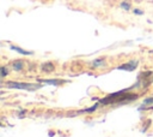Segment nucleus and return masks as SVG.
Returning a JSON list of instances; mask_svg holds the SVG:
<instances>
[{
    "mask_svg": "<svg viewBox=\"0 0 153 137\" xmlns=\"http://www.w3.org/2000/svg\"><path fill=\"white\" fill-rule=\"evenodd\" d=\"M97 108H98V103L93 105V106H92V107H90V108H86V109L80 111V113H91V112H94Z\"/></svg>",
    "mask_w": 153,
    "mask_h": 137,
    "instance_id": "9",
    "label": "nucleus"
},
{
    "mask_svg": "<svg viewBox=\"0 0 153 137\" xmlns=\"http://www.w3.org/2000/svg\"><path fill=\"white\" fill-rule=\"evenodd\" d=\"M129 89L126 90H121V91H116L114 94H110L109 96L100 99L99 102L104 103V105H110V103H117V102H127V101H133L137 99V94H129L128 93Z\"/></svg>",
    "mask_w": 153,
    "mask_h": 137,
    "instance_id": "1",
    "label": "nucleus"
},
{
    "mask_svg": "<svg viewBox=\"0 0 153 137\" xmlns=\"http://www.w3.org/2000/svg\"><path fill=\"white\" fill-rule=\"evenodd\" d=\"M137 65H139V61L136 59H131V60L120 65L117 67V70H120V71H134L137 67Z\"/></svg>",
    "mask_w": 153,
    "mask_h": 137,
    "instance_id": "3",
    "label": "nucleus"
},
{
    "mask_svg": "<svg viewBox=\"0 0 153 137\" xmlns=\"http://www.w3.org/2000/svg\"><path fill=\"white\" fill-rule=\"evenodd\" d=\"M23 67H24L23 60H16V61L12 62V68H13L14 71H22Z\"/></svg>",
    "mask_w": 153,
    "mask_h": 137,
    "instance_id": "7",
    "label": "nucleus"
},
{
    "mask_svg": "<svg viewBox=\"0 0 153 137\" xmlns=\"http://www.w3.org/2000/svg\"><path fill=\"white\" fill-rule=\"evenodd\" d=\"M10 49H12V50H14V52H17V53H19V54H23V55H32V54H33V52H31V50H25V49H23V48H20V47H17V46H10Z\"/></svg>",
    "mask_w": 153,
    "mask_h": 137,
    "instance_id": "5",
    "label": "nucleus"
},
{
    "mask_svg": "<svg viewBox=\"0 0 153 137\" xmlns=\"http://www.w3.org/2000/svg\"><path fill=\"white\" fill-rule=\"evenodd\" d=\"M121 7L124 8V10H129L130 8V4L127 2V1H123V2H121Z\"/></svg>",
    "mask_w": 153,
    "mask_h": 137,
    "instance_id": "11",
    "label": "nucleus"
},
{
    "mask_svg": "<svg viewBox=\"0 0 153 137\" xmlns=\"http://www.w3.org/2000/svg\"><path fill=\"white\" fill-rule=\"evenodd\" d=\"M6 85L10 89L17 90H27V91H36L42 88L38 83H22V82H6Z\"/></svg>",
    "mask_w": 153,
    "mask_h": 137,
    "instance_id": "2",
    "label": "nucleus"
},
{
    "mask_svg": "<svg viewBox=\"0 0 153 137\" xmlns=\"http://www.w3.org/2000/svg\"><path fill=\"white\" fill-rule=\"evenodd\" d=\"M39 83H44V84H50V85H61L68 81L66 79H56V78H51V79H38Z\"/></svg>",
    "mask_w": 153,
    "mask_h": 137,
    "instance_id": "4",
    "label": "nucleus"
},
{
    "mask_svg": "<svg viewBox=\"0 0 153 137\" xmlns=\"http://www.w3.org/2000/svg\"><path fill=\"white\" fill-rule=\"evenodd\" d=\"M8 72H10V70H7L5 66H2V67H1V77H2V78H4V77H6V75H7Z\"/></svg>",
    "mask_w": 153,
    "mask_h": 137,
    "instance_id": "12",
    "label": "nucleus"
},
{
    "mask_svg": "<svg viewBox=\"0 0 153 137\" xmlns=\"http://www.w3.org/2000/svg\"><path fill=\"white\" fill-rule=\"evenodd\" d=\"M105 65V60L104 59H94L92 61V66L93 67H98V66H103Z\"/></svg>",
    "mask_w": 153,
    "mask_h": 137,
    "instance_id": "8",
    "label": "nucleus"
},
{
    "mask_svg": "<svg viewBox=\"0 0 153 137\" xmlns=\"http://www.w3.org/2000/svg\"><path fill=\"white\" fill-rule=\"evenodd\" d=\"M41 70L43 71V72H47V73H50V72H53L54 70H55V66H54V64L53 62H44V64H42V66H41Z\"/></svg>",
    "mask_w": 153,
    "mask_h": 137,
    "instance_id": "6",
    "label": "nucleus"
},
{
    "mask_svg": "<svg viewBox=\"0 0 153 137\" xmlns=\"http://www.w3.org/2000/svg\"><path fill=\"white\" fill-rule=\"evenodd\" d=\"M146 105H153V97H147L146 100H143V102H142V107L146 106Z\"/></svg>",
    "mask_w": 153,
    "mask_h": 137,
    "instance_id": "10",
    "label": "nucleus"
},
{
    "mask_svg": "<svg viewBox=\"0 0 153 137\" xmlns=\"http://www.w3.org/2000/svg\"><path fill=\"white\" fill-rule=\"evenodd\" d=\"M135 14H143V11H141V10H137V8H134V11H133Z\"/></svg>",
    "mask_w": 153,
    "mask_h": 137,
    "instance_id": "13",
    "label": "nucleus"
},
{
    "mask_svg": "<svg viewBox=\"0 0 153 137\" xmlns=\"http://www.w3.org/2000/svg\"><path fill=\"white\" fill-rule=\"evenodd\" d=\"M149 53H153V49H152V50H149Z\"/></svg>",
    "mask_w": 153,
    "mask_h": 137,
    "instance_id": "14",
    "label": "nucleus"
}]
</instances>
